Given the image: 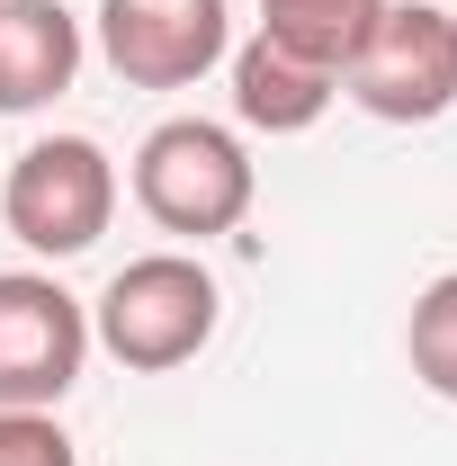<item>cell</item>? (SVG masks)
Here are the masks:
<instances>
[{
  "label": "cell",
  "instance_id": "obj_3",
  "mask_svg": "<svg viewBox=\"0 0 457 466\" xmlns=\"http://www.w3.org/2000/svg\"><path fill=\"white\" fill-rule=\"evenodd\" d=\"M341 99L377 116V126H431L457 108V9L431 0H386L377 27L359 36L341 63Z\"/></svg>",
  "mask_w": 457,
  "mask_h": 466
},
{
  "label": "cell",
  "instance_id": "obj_11",
  "mask_svg": "<svg viewBox=\"0 0 457 466\" xmlns=\"http://www.w3.org/2000/svg\"><path fill=\"white\" fill-rule=\"evenodd\" d=\"M0 466H81L55 412H0Z\"/></svg>",
  "mask_w": 457,
  "mask_h": 466
},
{
  "label": "cell",
  "instance_id": "obj_1",
  "mask_svg": "<svg viewBox=\"0 0 457 466\" xmlns=\"http://www.w3.org/2000/svg\"><path fill=\"white\" fill-rule=\"evenodd\" d=\"M260 171L242 153V135L216 116H162L144 144H135V207L179 242H216L251 216Z\"/></svg>",
  "mask_w": 457,
  "mask_h": 466
},
{
  "label": "cell",
  "instance_id": "obj_8",
  "mask_svg": "<svg viewBox=\"0 0 457 466\" xmlns=\"http://www.w3.org/2000/svg\"><path fill=\"white\" fill-rule=\"evenodd\" d=\"M81 72V18L63 0H0V116L55 108Z\"/></svg>",
  "mask_w": 457,
  "mask_h": 466
},
{
  "label": "cell",
  "instance_id": "obj_6",
  "mask_svg": "<svg viewBox=\"0 0 457 466\" xmlns=\"http://www.w3.org/2000/svg\"><path fill=\"white\" fill-rule=\"evenodd\" d=\"M233 55V0H99V63L126 90H188Z\"/></svg>",
  "mask_w": 457,
  "mask_h": 466
},
{
  "label": "cell",
  "instance_id": "obj_2",
  "mask_svg": "<svg viewBox=\"0 0 457 466\" xmlns=\"http://www.w3.org/2000/svg\"><path fill=\"white\" fill-rule=\"evenodd\" d=\"M216 314H225V296L188 251H144L99 288L90 341L108 350L117 368H135V377H171V368H188L216 341Z\"/></svg>",
  "mask_w": 457,
  "mask_h": 466
},
{
  "label": "cell",
  "instance_id": "obj_10",
  "mask_svg": "<svg viewBox=\"0 0 457 466\" xmlns=\"http://www.w3.org/2000/svg\"><path fill=\"white\" fill-rule=\"evenodd\" d=\"M403 359H412V377H421L440 404H457V269H449V279H431V288L412 296Z\"/></svg>",
  "mask_w": 457,
  "mask_h": 466
},
{
  "label": "cell",
  "instance_id": "obj_5",
  "mask_svg": "<svg viewBox=\"0 0 457 466\" xmlns=\"http://www.w3.org/2000/svg\"><path fill=\"white\" fill-rule=\"evenodd\" d=\"M90 368V305L36 269L0 279V412H55Z\"/></svg>",
  "mask_w": 457,
  "mask_h": 466
},
{
  "label": "cell",
  "instance_id": "obj_7",
  "mask_svg": "<svg viewBox=\"0 0 457 466\" xmlns=\"http://www.w3.org/2000/svg\"><path fill=\"white\" fill-rule=\"evenodd\" d=\"M225 63H233V116L260 126V135H305L314 116L341 99V72L296 55V46H279V36H242Z\"/></svg>",
  "mask_w": 457,
  "mask_h": 466
},
{
  "label": "cell",
  "instance_id": "obj_9",
  "mask_svg": "<svg viewBox=\"0 0 457 466\" xmlns=\"http://www.w3.org/2000/svg\"><path fill=\"white\" fill-rule=\"evenodd\" d=\"M377 9L386 0H260V36H279V46H296V55L341 72L359 55V36L377 27Z\"/></svg>",
  "mask_w": 457,
  "mask_h": 466
},
{
  "label": "cell",
  "instance_id": "obj_4",
  "mask_svg": "<svg viewBox=\"0 0 457 466\" xmlns=\"http://www.w3.org/2000/svg\"><path fill=\"white\" fill-rule=\"evenodd\" d=\"M117 216V162L90 135H36L0 179V225L46 260H81Z\"/></svg>",
  "mask_w": 457,
  "mask_h": 466
}]
</instances>
